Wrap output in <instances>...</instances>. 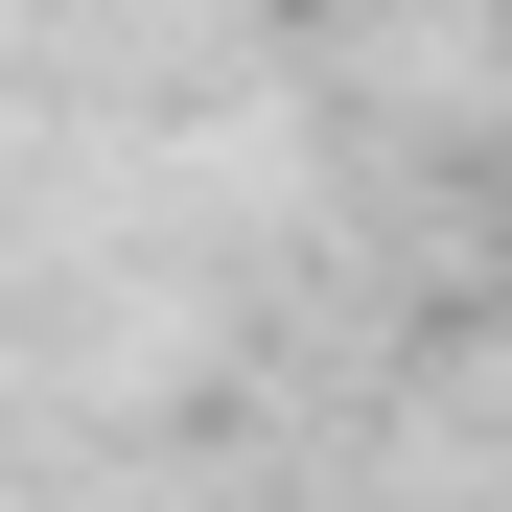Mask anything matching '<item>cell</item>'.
I'll use <instances>...</instances> for the list:
<instances>
[]
</instances>
